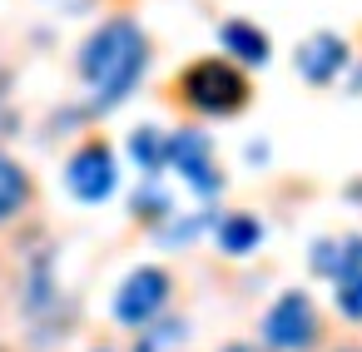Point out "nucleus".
Returning a JSON list of instances; mask_svg holds the SVG:
<instances>
[{
  "mask_svg": "<svg viewBox=\"0 0 362 352\" xmlns=\"http://www.w3.org/2000/svg\"><path fill=\"white\" fill-rule=\"evenodd\" d=\"M352 194H362V184H357V189H352Z\"/></svg>",
  "mask_w": 362,
  "mask_h": 352,
  "instance_id": "nucleus-18",
  "label": "nucleus"
},
{
  "mask_svg": "<svg viewBox=\"0 0 362 352\" xmlns=\"http://www.w3.org/2000/svg\"><path fill=\"white\" fill-rule=\"evenodd\" d=\"M214 233H218V248L233 253V258H243V253H253V248L263 243V223H258L253 213H223V218L214 223Z\"/></svg>",
  "mask_w": 362,
  "mask_h": 352,
  "instance_id": "nucleus-10",
  "label": "nucleus"
},
{
  "mask_svg": "<svg viewBox=\"0 0 362 352\" xmlns=\"http://www.w3.org/2000/svg\"><path fill=\"white\" fill-rule=\"evenodd\" d=\"M179 100L199 115H238L248 105V80L228 60H194L179 75Z\"/></svg>",
  "mask_w": 362,
  "mask_h": 352,
  "instance_id": "nucleus-2",
  "label": "nucleus"
},
{
  "mask_svg": "<svg viewBox=\"0 0 362 352\" xmlns=\"http://www.w3.org/2000/svg\"><path fill=\"white\" fill-rule=\"evenodd\" d=\"M149 65V35L139 20L129 16H110L105 25L90 30V40L80 45V80L90 85L95 110H115L134 95L139 75Z\"/></svg>",
  "mask_w": 362,
  "mask_h": 352,
  "instance_id": "nucleus-1",
  "label": "nucleus"
},
{
  "mask_svg": "<svg viewBox=\"0 0 362 352\" xmlns=\"http://www.w3.org/2000/svg\"><path fill=\"white\" fill-rule=\"evenodd\" d=\"M347 70V40L332 35V30H317L298 45V75L308 85H332L337 75Z\"/></svg>",
  "mask_w": 362,
  "mask_h": 352,
  "instance_id": "nucleus-7",
  "label": "nucleus"
},
{
  "mask_svg": "<svg viewBox=\"0 0 362 352\" xmlns=\"http://www.w3.org/2000/svg\"><path fill=\"white\" fill-rule=\"evenodd\" d=\"M169 169H179V179H184L194 194H218V189H223V174H218V164H214V144H209V134H199V129L169 134Z\"/></svg>",
  "mask_w": 362,
  "mask_h": 352,
  "instance_id": "nucleus-6",
  "label": "nucleus"
},
{
  "mask_svg": "<svg viewBox=\"0 0 362 352\" xmlns=\"http://www.w3.org/2000/svg\"><path fill=\"white\" fill-rule=\"evenodd\" d=\"M184 337H189V322L169 317V322H159V332H144V337L134 342V352H164V347H174V342H184Z\"/></svg>",
  "mask_w": 362,
  "mask_h": 352,
  "instance_id": "nucleus-13",
  "label": "nucleus"
},
{
  "mask_svg": "<svg viewBox=\"0 0 362 352\" xmlns=\"http://www.w3.org/2000/svg\"><path fill=\"white\" fill-rule=\"evenodd\" d=\"M204 223H214V218H209V213H199V218H179L174 228H164V238H169V243H189V238H199Z\"/></svg>",
  "mask_w": 362,
  "mask_h": 352,
  "instance_id": "nucleus-16",
  "label": "nucleus"
},
{
  "mask_svg": "<svg viewBox=\"0 0 362 352\" xmlns=\"http://www.w3.org/2000/svg\"><path fill=\"white\" fill-rule=\"evenodd\" d=\"M25 199H30L25 169H21L11 154H0V218H16V213L25 209Z\"/></svg>",
  "mask_w": 362,
  "mask_h": 352,
  "instance_id": "nucleus-11",
  "label": "nucleus"
},
{
  "mask_svg": "<svg viewBox=\"0 0 362 352\" xmlns=\"http://www.w3.org/2000/svg\"><path fill=\"white\" fill-rule=\"evenodd\" d=\"M308 263H313V273H322V278H332V283H347V278H357V273H362V233H347V238H322V243H313Z\"/></svg>",
  "mask_w": 362,
  "mask_h": 352,
  "instance_id": "nucleus-8",
  "label": "nucleus"
},
{
  "mask_svg": "<svg viewBox=\"0 0 362 352\" xmlns=\"http://www.w3.org/2000/svg\"><path fill=\"white\" fill-rule=\"evenodd\" d=\"M129 154L139 159V169H144V174L169 169V139H164L154 124H144V129H134V134H129Z\"/></svg>",
  "mask_w": 362,
  "mask_h": 352,
  "instance_id": "nucleus-12",
  "label": "nucleus"
},
{
  "mask_svg": "<svg viewBox=\"0 0 362 352\" xmlns=\"http://www.w3.org/2000/svg\"><path fill=\"white\" fill-rule=\"evenodd\" d=\"M119 184V169H115V149L105 139H85L70 159H65V189L80 199V204H105Z\"/></svg>",
  "mask_w": 362,
  "mask_h": 352,
  "instance_id": "nucleus-4",
  "label": "nucleus"
},
{
  "mask_svg": "<svg viewBox=\"0 0 362 352\" xmlns=\"http://www.w3.org/2000/svg\"><path fill=\"white\" fill-rule=\"evenodd\" d=\"M218 45H223L238 65H263V60L273 55L268 35H263L253 20H223V25H218Z\"/></svg>",
  "mask_w": 362,
  "mask_h": 352,
  "instance_id": "nucleus-9",
  "label": "nucleus"
},
{
  "mask_svg": "<svg viewBox=\"0 0 362 352\" xmlns=\"http://www.w3.org/2000/svg\"><path fill=\"white\" fill-rule=\"evenodd\" d=\"M164 303H169V273L164 268H134L124 283H119V293H115V317L124 322V327H149L159 312H164Z\"/></svg>",
  "mask_w": 362,
  "mask_h": 352,
  "instance_id": "nucleus-5",
  "label": "nucleus"
},
{
  "mask_svg": "<svg viewBox=\"0 0 362 352\" xmlns=\"http://www.w3.org/2000/svg\"><path fill=\"white\" fill-rule=\"evenodd\" d=\"M337 312L352 317V322H362V273L347 278V283H337Z\"/></svg>",
  "mask_w": 362,
  "mask_h": 352,
  "instance_id": "nucleus-15",
  "label": "nucleus"
},
{
  "mask_svg": "<svg viewBox=\"0 0 362 352\" xmlns=\"http://www.w3.org/2000/svg\"><path fill=\"white\" fill-rule=\"evenodd\" d=\"M263 342L268 347H278V352H308L313 342H317V307H313V298L308 293H283L268 312H263Z\"/></svg>",
  "mask_w": 362,
  "mask_h": 352,
  "instance_id": "nucleus-3",
  "label": "nucleus"
},
{
  "mask_svg": "<svg viewBox=\"0 0 362 352\" xmlns=\"http://www.w3.org/2000/svg\"><path fill=\"white\" fill-rule=\"evenodd\" d=\"M223 352H263V347H253V342H228Z\"/></svg>",
  "mask_w": 362,
  "mask_h": 352,
  "instance_id": "nucleus-17",
  "label": "nucleus"
},
{
  "mask_svg": "<svg viewBox=\"0 0 362 352\" xmlns=\"http://www.w3.org/2000/svg\"><path fill=\"white\" fill-rule=\"evenodd\" d=\"M134 213H139V218H169L174 209H169V194H164L159 184H144V189L134 194Z\"/></svg>",
  "mask_w": 362,
  "mask_h": 352,
  "instance_id": "nucleus-14",
  "label": "nucleus"
}]
</instances>
